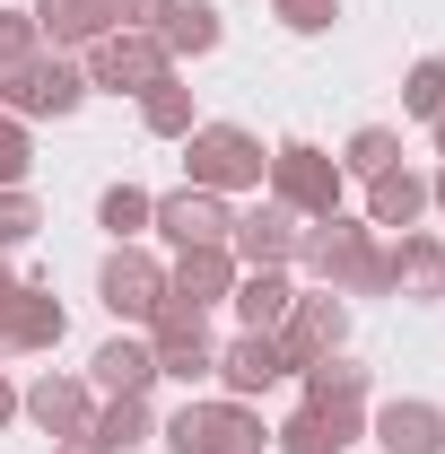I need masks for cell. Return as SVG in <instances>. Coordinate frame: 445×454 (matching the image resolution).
<instances>
[{"label": "cell", "mask_w": 445, "mask_h": 454, "mask_svg": "<svg viewBox=\"0 0 445 454\" xmlns=\"http://www.w3.org/2000/svg\"><path fill=\"white\" fill-rule=\"evenodd\" d=\"M297 262L332 288V297H385V288H402V280H393V245L367 219H340V210H332V219H306Z\"/></svg>", "instance_id": "6da1fadb"}, {"label": "cell", "mask_w": 445, "mask_h": 454, "mask_svg": "<svg viewBox=\"0 0 445 454\" xmlns=\"http://www.w3.org/2000/svg\"><path fill=\"white\" fill-rule=\"evenodd\" d=\"M183 167H192L201 192H262L271 149H262L245 122H192V131H183Z\"/></svg>", "instance_id": "7a4b0ae2"}, {"label": "cell", "mask_w": 445, "mask_h": 454, "mask_svg": "<svg viewBox=\"0 0 445 454\" xmlns=\"http://www.w3.org/2000/svg\"><path fill=\"white\" fill-rule=\"evenodd\" d=\"M79 106H88V70L70 53H35L18 70H0V114H18V122H61Z\"/></svg>", "instance_id": "3957f363"}, {"label": "cell", "mask_w": 445, "mask_h": 454, "mask_svg": "<svg viewBox=\"0 0 445 454\" xmlns=\"http://www.w3.org/2000/svg\"><path fill=\"white\" fill-rule=\"evenodd\" d=\"M262 411L254 402H236V394H219V402H183L167 419V454H262Z\"/></svg>", "instance_id": "277c9868"}, {"label": "cell", "mask_w": 445, "mask_h": 454, "mask_svg": "<svg viewBox=\"0 0 445 454\" xmlns=\"http://www.w3.org/2000/svg\"><path fill=\"white\" fill-rule=\"evenodd\" d=\"M262 192L288 201L297 219H332V210H340V158L315 149V140H279L271 167H262Z\"/></svg>", "instance_id": "5b68a950"}, {"label": "cell", "mask_w": 445, "mask_h": 454, "mask_svg": "<svg viewBox=\"0 0 445 454\" xmlns=\"http://www.w3.org/2000/svg\"><path fill=\"white\" fill-rule=\"evenodd\" d=\"M97 297H105V315L122 333H131V324H158V306H167V262L140 254V245H113L105 271H97Z\"/></svg>", "instance_id": "8992f818"}, {"label": "cell", "mask_w": 445, "mask_h": 454, "mask_svg": "<svg viewBox=\"0 0 445 454\" xmlns=\"http://www.w3.org/2000/svg\"><path fill=\"white\" fill-rule=\"evenodd\" d=\"M79 70H88V88L140 97L149 79H167L175 61H167V44H158L149 27H113V35H97V44H88V61H79Z\"/></svg>", "instance_id": "52a82bcc"}, {"label": "cell", "mask_w": 445, "mask_h": 454, "mask_svg": "<svg viewBox=\"0 0 445 454\" xmlns=\"http://www.w3.org/2000/svg\"><path fill=\"white\" fill-rule=\"evenodd\" d=\"M279 349H288V367H315V358L349 349V297H332V288H297V306L279 315Z\"/></svg>", "instance_id": "ba28073f"}, {"label": "cell", "mask_w": 445, "mask_h": 454, "mask_svg": "<svg viewBox=\"0 0 445 454\" xmlns=\"http://www.w3.org/2000/svg\"><path fill=\"white\" fill-rule=\"evenodd\" d=\"M297 236H306V219L288 210V201H254V210H236V227H227V254L245 262V271H288L297 262Z\"/></svg>", "instance_id": "9c48e42d"}, {"label": "cell", "mask_w": 445, "mask_h": 454, "mask_svg": "<svg viewBox=\"0 0 445 454\" xmlns=\"http://www.w3.org/2000/svg\"><path fill=\"white\" fill-rule=\"evenodd\" d=\"M149 358H158V376H183V385H201V376L219 367L210 315H201V306H158V324H149Z\"/></svg>", "instance_id": "30bf717a"}, {"label": "cell", "mask_w": 445, "mask_h": 454, "mask_svg": "<svg viewBox=\"0 0 445 454\" xmlns=\"http://www.w3.org/2000/svg\"><path fill=\"white\" fill-rule=\"evenodd\" d=\"M271 437H279V454H349L367 437V411L358 402H297Z\"/></svg>", "instance_id": "8fae6325"}, {"label": "cell", "mask_w": 445, "mask_h": 454, "mask_svg": "<svg viewBox=\"0 0 445 454\" xmlns=\"http://www.w3.org/2000/svg\"><path fill=\"white\" fill-rule=\"evenodd\" d=\"M149 227L167 236L175 254H192V245H227L236 210H227V192H201V184H183V192H167V201L149 210Z\"/></svg>", "instance_id": "7c38bea8"}, {"label": "cell", "mask_w": 445, "mask_h": 454, "mask_svg": "<svg viewBox=\"0 0 445 454\" xmlns=\"http://www.w3.org/2000/svg\"><path fill=\"white\" fill-rule=\"evenodd\" d=\"M210 376H219L236 402H254V394H271L279 376H297V367H288L279 333H236V340H219V367H210Z\"/></svg>", "instance_id": "4fadbf2b"}, {"label": "cell", "mask_w": 445, "mask_h": 454, "mask_svg": "<svg viewBox=\"0 0 445 454\" xmlns=\"http://www.w3.org/2000/svg\"><path fill=\"white\" fill-rule=\"evenodd\" d=\"M18 411L44 428V437H88V419H97V394H88V376H35L27 394H18Z\"/></svg>", "instance_id": "5bb4252c"}, {"label": "cell", "mask_w": 445, "mask_h": 454, "mask_svg": "<svg viewBox=\"0 0 445 454\" xmlns=\"http://www.w3.org/2000/svg\"><path fill=\"white\" fill-rule=\"evenodd\" d=\"M27 18H35V35H44L53 53H88L97 35L122 27V0H35Z\"/></svg>", "instance_id": "9a60e30c"}, {"label": "cell", "mask_w": 445, "mask_h": 454, "mask_svg": "<svg viewBox=\"0 0 445 454\" xmlns=\"http://www.w3.org/2000/svg\"><path fill=\"white\" fill-rule=\"evenodd\" d=\"M367 437H376V454H445V411H437V402H419V394L376 402Z\"/></svg>", "instance_id": "2e32d148"}, {"label": "cell", "mask_w": 445, "mask_h": 454, "mask_svg": "<svg viewBox=\"0 0 445 454\" xmlns=\"http://www.w3.org/2000/svg\"><path fill=\"white\" fill-rule=\"evenodd\" d=\"M61 340V297L44 280H18V297L0 306V358H18V349H53Z\"/></svg>", "instance_id": "e0dca14e"}, {"label": "cell", "mask_w": 445, "mask_h": 454, "mask_svg": "<svg viewBox=\"0 0 445 454\" xmlns=\"http://www.w3.org/2000/svg\"><path fill=\"white\" fill-rule=\"evenodd\" d=\"M236 271H245V262H236L227 245H192V254H175V271H167V306H201V315H210L227 288H236Z\"/></svg>", "instance_id": "ac0fdd59"}, {"label": "cell", "mask_w": 445, "mask_h": 454, "mask_svg": "<svg viewBox=\"0 0 445 454\" xmlns=\"http://www.w3.org/2000/svg\"><path fill=\"white\" fill-rule=\"evenodd\" d=\"M158 385V358H149V333H113L97 358H88V394H149Z\"/></svg>", "instance_id": "d6986e66"}, {"label": "cell", "mask_w": 445, "mask_h": 454, "mask_svg": "<svg viewBox=\"0 0 445 454\" xmlns=\"http://www.w3.org/2000/svg\"><path fill=\"white\" fill-rule=\"evenodd\" d=\"M428 219V175H410V167H385L376 184H367V227H419Z\"/></svg>", "instance_id": "ffe728a7"}, {"label": "cell", "mask_w": 445, "mask_h": 454, "mask_svg": "<svg viewBox=\"0 0 445 454\" xmlns=\"http://www.w3.org/2000/svg\"><path fill=\"white\" fill-rule=\"evenodd\" d=\"M227 306L245 315V333H279V315L297 306V280H288V271H236Z\"/></svg>", "instance_id": "44dd1931"}, {"label": "cell", "mask_w": 445, "mask_h": 454, "mask_svg": "<svg viewBox=\"0 0 445 454\" xmlns=\"http://www.w3.org/2000/svg\"><path fill=\"white\" fill-rule=\"evenodd\" d=\"M149 35L167 44V61H201V53H219V9L210 0H175Z\"/></svg>", "instance_id": "7402d4cb"}, {"label": "cell", "mask_w": 445, "mask_h": 454, "mask_svg": "<svg viewBox=\"0 0 445 454\" xmlns=\"http://www.w3.org/2000/svg\"><path fill=\"white\" fill-rule=\"evenodd\" d=\"M393 280L410 288V297H445V236L402 227V245H393Z\"/></svg>", "instance_id": "603a6c76"}, {"label": "cell", "mask_w": 445, "mask_h": 454, "mask_svg": "<svg viewBox=\"0 0 445 454\" xmlns=\"http://www.w3.org/2000/svg\"><path fill=\"white\" fill-rule=\"evenodd\" d=\"M192 122H201V106H192L183 70H167V79H149V88H140V131H158V140H183Z\"/></svg>", "instance_id": "cb8c5ba5"}, {"label": "cell", "mask_w": 445, "mask_h": 454, "mask_svg": "<svg viewBox=\"0 0 445 454\" xmlns=\"http://www.w3.org/2000/svg\"><path fill=\"white\" fill-rule=\"evenodd\" d=\"M297 376H306V402H367V385H376V376H367L349 349L315 358V367H297Z\"/></svg>", "instance_id": "d4e9b609"}, {"label": "cell", "mask_w": 445, "mask_h": 454, "mask_svg": "<svg viewBox=\"0 0 445 454\" xmlns=\"http://www.w3.org/2000/svg\"><path fill=\"white\" fill-rule=\"evenodd\" d=\"M88 437H105L113 454H131L140 437H149V394H105L97 419H88Z\"/></svg>", "instance_id": "484cf974"}, {"label": "cell", "mask_w": 445, "mask_h": 454, "mask_svg": "<svg viewBox=\"0 0 445 454\" xmlns=\"http://www.w3.org/2000/svg\"><path fill=\"white\" fill-rule=\"evenodd\" d=\"M385 167H402V131H393V122H367V131H349V149H340V175L376 184Z\"/></svg>", "instance_id": "4316f807"}, {"label": "cell", "mask_w": 445, "mask_h": 454, "mask_svg": "<svg viewBox=\"0 0 445 454\" xmlns=\"http://www.w3.org/2000/svg\"><path fill=\"white\" fill-rule=\"evenodd\" d=\"M149 210H158V192H140V184H105V201H97V227H105L113 245H131V236L149 227Z\"/></svg>", "instance_id": "83f0119b"}, {"label": "cell", "mask_w": 445, "mask_h": 454, "mask_svg": "<svg viewBox=\"0 0 445 454\" xmlns=\"http://www.w3.org/2000/svg\"><path fill=\"white\" fill-rule=\"evenodd\" d=\"M402 114H410V122H437V114H445V61L437 53L410 61V79H402Z\"/></svg>", "instance_id": "f1b7e54d"}, {"label": "cell", "mask_w": 445, "mask_h": 454, "mask_svg": "<svg viewBox=\"0 0 445 454\" xmlns=\"http://www.w3.org/2000/svg\"><path fill=\"white\" fill-rule=\"evenodd\" d=\"M35 227H44V210H35V192H27V184H9V192H0V254H9V245H27Z\"/></svg>", "instance_id": "f546056e"}, {"label": "cell", "mask_w": 445, "mask_h": 454, "mask_svg": "<svg viewBox=\"0 0 445 454\" xmlns=\"http://www.w3.org/2000/svg\"><path fill=\"white\" fill-rule=\"evenodd\" d=\"M27 167H35V140H27V122H18V114H0V192H9V184H27Z\"/></svg>", "instance_id": "4dcf8cb0"}, {"label": "cell", "mask_w": 445, "mask_h": 454, "mask_svg": "<svg viewBox=\"0 0 445 454\" xmlns=\"http://www.w3.org/2000/svg\"><path fill=\"white\" fill-rule=\"evenodd\" d=\"M44 53V35H35V18L27 9H0V70H18V61Z\"/></svg>", "instance_id": "1f68e13d"}, {"label": "cell", "mask_w": 445, "mask_h": 454, "mask_svg": "<svg viewBox=\"0 0 445 454\" xmlns=\"http://www.w3.org/2000/svg\"><path fill=\"white\" fill-rule=\"evenodd\" d=\"M271 9H279V27H288V35H324V27L340 18V0H271Z\"/></svg>", "instance_id": "d6a6232c"}, {"label": "cell", "mask_w": 445, "mask_h": 454, "mask_svg": "<svg viewBox=\"0 0 445 454\" xmlns=\"http://www.w3.org/2000/svg\"><path fill=\"white\" fill-rule=\"evenodd\" d=\"M167 9H175V0H122V27H158Z\"/></svg>", "instance_id": "836d02e7"}, {"label": "cell", "mask_w": 445, "mask_h": 454, "mask_svg": "<svg viewBox=\"0 0 445 454\" xmlns=\"http://www.w3.org/2000/svg\"><path fill=\"white\" fill-rule=\"evenodd\" d=\"M18 419V385H9V367H0V428Z\"/></svg>", "instance_id": "e575fe53"}, {"label": "cell", "mask_w": 445, "mask_h": 454, "mask_svg": "<svg viewBox=\"0 0 445 454\" xmlns=\"http://www.w3.org/2000/svg\"><path fill=\"white\" fill-rule=\"evenodd\" d=\"M61 454H113L105 437H61Z\"/></svg>", "instance_id": "d590c367"}, {"label": "cell", "mask_w": 445, "mask_h": 454, "mask_svg": "<svg viewBox=\"0 0 445 454\" xmlns=\"http://www.w3.org/2000/svg\"><path fill=\"white\" fill-rule=\"evenodd\" d=\"M428 210H445V167H437V175H428Z\"/></svg>", "instance_id": "8d00e7d4"}, {"label": "cell", "mask_w": 445, "mask_h": 454, "mask_svg": "<svg viewBox=\"0 0 445 454\" xmlns=\"http://www.w3.org/2000/svg\"><path fill=\"white\" fill-rule=\"evenodd\" d=\"M9 297H18V271H9V262H0V306H9Z\"/></svg>", "instance_id": "74e56055"}, {"label": "cell", "mask_w": 445, "mask_h": 454, "mask_svg": "<svg viewBox=\"0 0 445 454\" xmlns=\"http://www.w3.org/2000/svg\"><path fill=\"white\" fill-rule=\"evenodd\" d=\"M437 149H445V114H437Z\"/></svg>", "instance_id": "f35d334b"}]
</instances>
